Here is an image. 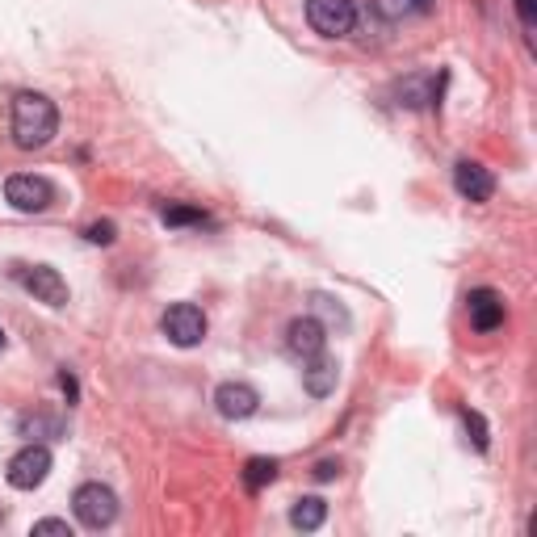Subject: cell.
I'll return each instance as SVG.
<instances>
[{"mask_svg": "<svg viewBox=\"0 0 537 537\" xmlns=\"http://www.w3.org/2000/svg\"><path fill=\"white\" fill-rule=\"evenodd\" d=\"M59 135V110L42 93H17L13 97V143L21 152H38Z\"/></svg>", "mask_w": 537, "mask_h": 537, "instance_id": "obj_1", "label": "cell"}, {"mask_svg": "<svg viewBox=\"0 0 537 537\" xmlns=\"http://www.w3.org/2000/svg\"><path fill=\"white\" fill-rule=\"evenodd\" d=\"M370 9L382 21H403L412 13H428V9H433V0H370Z\"/></svg>", "mask_w": 537, "mask_h": 537, "instance_id": "obj_14", "label": "cell"}, {"mask_svg": "<svg viewBox=\"0 0 537 537\" xmlns=\"http://www.w3.org/2000/svg\"><path fill=\"white\" fill-rule=\"evenodd\" d=\"M324 345H328V328L319 324L315 315L290 319V328H286V349H290V357H298V361L307 365L311 357L324 353Z\"/></svg>", "mask_w": 537, "mask_h": 537, "instance_id": "obj_8", "label": "cell"}, {"mask_svg": "<svg viewBox=\"0 0 537 537\" xmlns=\"http://www.w3.org/2000/svg\"><path fill=\"white\" fill-rule=\"evenodd\" d=\"M336 378H340V365L328 361L324 353L311 357L307 370H303V386H307V395H315V399H328L336 391Z\"/></svg>", "mask_w": 537, "mask_h": 537, "instance_id": "obj_12", "label": "cell"}, {"mask_svg": "<svg viewBox=\"0 0 537 537\" xmlns=\"http://www.w3.org/2000/svg\"><path fill=\"white\" fill-rule=\"evenodd\" d=\"M5 202L21 214H42L55 202V185L47 177H34V173H13L5 181Z\"/></svg>", "mask_w": 537, "mask_h": 537, "instance_id": "obj_5", "label": "cell"}, {"mask_svg": "<svg viewBox=\"0 0 537 537\" xmlns=\"http://www.w3.org/2000/svg\"><path fill=\"white\" fill-rule=\"evenodd\" d=\"M84 240H89V244H101V248H110V244L118 240V227H114L110 219H105V223H89V227H84Z\"/></svg>", "mask_w": 537, "mask_h": 537, "instance_id": "obj_19", "label": "cell"}, {"mask_svg": "<svg viewBox=\"0 0 537 537\" xmlns=\"http://www.w3.org/2000/svg\"><path fill=\"white\" fill-rule=\"evenodd\" d=\"M59 386H63V395H68V403H76V378H72L68 370L59 374Z\"/></svg>", "mask_w": 537, "mask_h": 537, "instance_id": "obj_24", "label": "cell"}, {"mask_svg": "<svg viewBox=\"0 0 537 537\" xmlns=\"http://www.w3.org/2000/svg\"><path fill=\"white\" fill-rule=\"evenodd\" d=\"M307 21L315 34L345 38L357 26V5L353 0H307Z\"/></svg>", "mask_w": 537, "mask_h": 537, "instance_id": "obj_6", "label": "cell"}, {"mask_svg": "<svg viewBox=\"0 0 537 537\" xmlns=\"http://www.w3.org/2000/svg\"><path fill=\"white\" fill-rule=\"evenodd\" d=\"M160 223H164V227H210V214L198 210V206H181V202H173V206H164V210H160Z\"/></svg>", "mask_w": 537, "mask_h": 537, "instance_id": "obj_15", "label": "cell"}, {"mask_svg": "<svg viewBox=\"0 0 537 537\" xmlns=\"http://www.w3.org/2000/svg\"><path fill=\"white\" fill-rule=\"evenodd\" d=\"M21 428V437H63V420L59 416H47V412H34V416H21L17 420Z\"/></svg>", "mask_w": 537, "mask_h": 537, "instance_id": "obj_16", "label": "cell"}, {"mask_svg": "<svg viewBox=\"0 0 537 537\" xmlns=\"http://www.w3.org/2000/svg\"><path fill=\"white\" fill-rule=\"evenodd\" d=\"M51 462H55V458H51V449L42 445V441H30L26 449H17V454L9 458L5 479H9V487H17V491H34V487L47 483Z\"/></svg>", "mask_w": 537, "mask_h": 537, "instance_id": "obj_3", "label": "cell"}, {"mask_svg": "<svg viewBox=\"0 0 537 537\" xmlns=\"http://www.w3.org/2000/svg\"><path fill=\"white\" fill-rule=\"evenodd\" d=\"M206 315L202 307H193V303H173L164 315H160V332L173 340L177 349H193V345H202L206 340Z\"/></svg>", "mask_w": 537, "mask_h": 537, "instance_id": "obj_4", "label": "cell"}, {"mask_svg": "<svg viewBox=\"0 0 537 537\" xmlns=\"http://www.w3.org/2000/svg\"><path fill=\"white\" fill-rule=\"evenodd\" d=\"M311 307H315L319 315H328V319H336V324H340V328H345V324H349V315H345V307H340V303H336V298H328V294H315V298H311Z\"/></svg>", "mask_w": 537, "mask_h": 537, "instance_id": "obj_20", "label": "cell"}, {"mask_svg": "<svg viewBox=\"0 0 537 537\" xmlns=\"http://www.w3.org/2000/svg\"><path fill=\"white\" fill-rule=\"evenodd\" d=\"M30 533H63V537H72V525L59 521V517H42V521H34Z\"/></svg>", "mask_w": 537, "mask_h": 537, "instance_id": "obj_21", "label": "cell"}, {"mask_svg": "<svg viewBox=\"0 0 537 537\" xmlns=\"http://www.w3.org/2000/svg\"><path fill=\"white\" fill-rule=\"evenodd\" d=\"M311 475H315V483H332V479L340 475V462H332V458L315 462V470H311Z\"/></svg>", "mask_w": 537, "mask_h": 537, "instance_id": "obj_22", "label": "cell"}, {"mask_svg": "<svg viewBox=\"0 0 537 537\" xmlns=\"http://www.w3.org/2000/svg\"><path fill=\"white\" fill-rule=\"evenodd\" d=\"M454 189L462 193L466 202H491V193H496V177H491L479 160H458L454 164Z\"/></svg>", "mask_w": 537, "mask_h": 537, "instance_id": "obj_10", "label": "cell"}, {"mask_svg": "<svg viewBox=\"0 0 537 537\" xmlns=\"http://www.w3.org/2000/svg\"><path fill=\"white\" fill-rule=\"evenodd\" d=\"M13 277L38 298V303H47V307L68 303V282H63L59 269H51V265H21Z\"/></svg>", "mask_w": 537, "mask_h": 537, "instance_id": "obj_7", "label": "cell"}, {"mask_svg": "<svg viewBox=\"0 0 537 537\" xmlns=\"http://www.w3.org/2000/svg\"><path fill=\"white\" fill-rule=\"evenodd\" d=\"M517 17L525 30H533L537 26V0H517Z\"/></svg>", "mask_w": 537, "mask_h": 537, "instance_id": "obj_23", "label": "cell"}, {"mask_svg": "<svg viewBox=\"0 0 537 537\" xmlns=\"http://www.w3.org/2000/svg\"><path fill=\"white\" fill-rule=\"evenodd\" d=\"M5 345H9V336H5V328H0V353H5Z\"/></svg>", "mask_w": 537, "mask_h": 537, "instance_id": "obj_25", "label": "cell"}, {"mask_svg": "<svg viewBox=\"0 0 537 537\" xmlns=\"http://www.w3.org/2000/svg\"><path fill=\"white\" fill-rule=\"evenodd\" d=\"M462 420H466V433H470V441H475V449L483 454V449L491 445V437H487V420H483L479 412H470V407L462 412Z\"/></svg>", "mask_w": 537, "mask_h": 537, "instance_id": "obj_18", "label": "cell"}, {"mask_svg": "<svg viewBox=\"0 0 537 537\" xmlns=\"http://www.w3.org/2000/svg\"><path fill=\"white\" fill-rule=\"evenodd\" d=\"M466 315H470V328L475 332H496L504 328V298L496 290H470L466 298Z\"/></svg>", "mask_w": 537, "mask_h": 537, "instance_id": "obj_11", "label": "cell"}, {"mask_svg": "<svg viewBox=\"0 0 537 537\" xmlns=\"http://www.w3.org/2000/svg\"><path fill=\"white\" fill-rule=\"evenodd\" d=\"M214 407H219L223 420H248V416H256V407H261V395H256L248 382H223L219 391H214Z\"/></svg>", "mask_w": 537, "mask_h": 537, "instance_id": "obj_9", "label": "cell"}, {"mask_svg": "<svg viewBox=\"0 0 537 537\" xmlns=\"http://www.w3.org/2000/svg\"><path fill=\"white\" fill-rule=\"evenodd\" d=\"M324 521H328V504L319 500V496H303V500H294V508H290V525H294V529L315 533Z\"/></svg>", "mask_w": 537, "mask_h": 537, "instance_id": "obj_13", "label": "cell"}, {"mask_svg": "<svg viewBox=\"0 0 537 537\" xmlns=\"http://www.w3.org/2000/svg\"><path fill=\"white\" fill-rule=\"evenodd\" d=\"M273 479H277V462H273V458H248V466H244V487L252 491V496H256V491H265Z\"/></svg>", "mask_w": 537, "mask_h": 537, "instance_id": "obj_17", "label": "cell"}, {"mask_svg": "<svg viewBox=\"0 0 537 537\" xmlns=\"http://www.w3.org/2000/svg\"><path fill=\"white\" fill-rule=\"evenodd\" d=\"M72 512H76V521L84 529H110L118 521V496L105 483H80L76 487V496H72Z\"/></svg>", "mask_w": 537, "mask_h": 537, "instance_id": "obj_2", "label": "cell"}]
</instances>
